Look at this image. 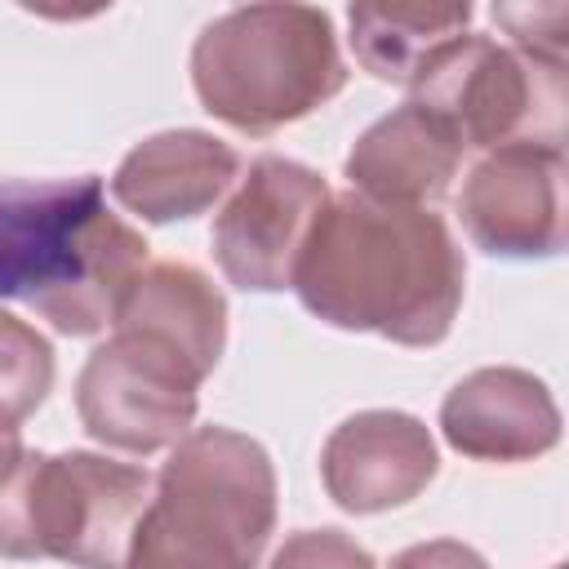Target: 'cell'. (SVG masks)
<instances>
[{
  "instance_id": "obj_1",
  "label": "cell",
  "mask_w": 569,
  "mask_h": 569,
  "mask_svg": "<svg viewBox=\"0 0 569 569\" xmlns=\"http://www.w3.org/2000/svg\"><path fill=\"white\" fill-rule=\"evenodd\" d=\"M293 289L338 329H373L391 342H440L462 302V258L445 222L413 204L338 196L320 209Z\"/></svg>"
},
{
  "instance_id": "obj_2",
  "label": "cell",
  "mask_w": 569,
  "mask_h": 569,
  "mask_svg": "<svg viewBox=\"0 0 569 569\" xmlns=\"http://www.w3.org/2000/svg\"><path fill=\"white\" fill-rule=\"evenodd\" d=\"M271 525L276 476L262 445L231 427H200L160 467L124 569H253Z\"/></svg>"
},
{
  "instance_id": "obj_3",
  "label": "cell",
  "mask_w": 569,
  "mask_h": 569,
  "mask_svg": "<svg viewBox=\"0 0 569 569\" xmlns=\"http://www.w3.org/2000/svg\"><path fill=\"white\" fill-rule=\"evenodd\" d=\"M191 80L218 120L271 133L329 102L347 71L329 13L311 4H249L200 31Z\"/></svg>"
},
{
  "instance_id": "obj_4",
  "label": "cell",
  "mask_w": 569,
  "mask_h": 569,
  "mask_svg": "<svg viewBox=\"0 0 569 569\" xmlns=\"http://www.w3.org/2000/svg\"><path fill=\"white\" fill-rule=\"evenodd\" d=\"M147 471L98 453H18L0 467V556H53L76 569H124L147 507Z\"/></svg>"
},
{
  "instance_id": "obj_5",
  "label": "cell",
  "mask_w": 569,
  "mask_h": 569,
  "mask_svg": "<svg viewBox=\"0 0 569 569\" xmlns=\"http://www.w3.org/2000/svg\"><path fill=\"white\" fill-rule=\"evenodd\" d=\"M462 147L565 151V67L525 58L489 36L449 40L413 80V98Z\"/></svg>"
},
{
  "instance_id": "obj_6",
  "label": "cell",
  "mask_w": 569,
  "mask_h": 569,
  "mask_svg": "<svg viewBox=\"0 0 569 569\" xmlns=\"http://www.w3.org/2000/svg\"><path fill=\"white\" fill-rule=\"evenodd\" d=\"M204 373L209 369L173 338L116 320V338L102 342L80 373L76 409L93 440L124 453H156L187 436Z\"/></svg>"
},
{
  "instance_id": "obj_7",
  "label": "cell",
  "mask_w": 569,
  "mask_h": 569,
  "mask_svg": "<svg viewBox=\"0 0 569 569\" xmlns=\"http://www.w3.org/2000/svg\"><path fill=\"white\" fill-rule=\"evenodd\" d=\"M325 204L329 191L320 173L284 156L253 160L249 178L213 222V258L222 276L258 293L293 284L298 253Z\"/></svg>"
},
{
  "instance_id": "obj_8",
  "label": "cell",
  "mask_w": 569,
  "mask_h": 569,
  "mask_svg": "<svg viewBox=\"0 0 569 569\" xmlns=\"http://www.w3.org/2000/svg\"><path fill=\"white\" fill-rule=\"evenodd\" d=\"M98 213V178L0 182V298L40 307L71 289L84 271V244Z\"/></svg>"
},
{
  "instance_id": "obj_9",
  "label": "cell",
  "mask_w": 569,
  "mask_h": 569,
  "mask_svg": "<svg viewBox=\"0 0 569 569\" xmlns=\"http://www.w3.org/2000/svg\"><path fill=\"white\" fill-rule=\"evenodd\" d=\"M462 227L485 253H556L565 244V151L498 147L462 187Z\"/></svg>"
},
{
  "instance_id": "obj_10",
  "label": "cell",
  "mask_w": 569,
  "mask_h": 569,
  "mask_svg": "<svg viewBox=\"0 0 569 569\" xmlns=\"http://www.w3.org/2000/svg\"><path fill=\"white\" fill-rule=\"evenodd\" d=\"M320 471L342 511H387L427 489L436 476V445L418 418L369 409L329 436Z\"/></svg>"
},
{
  "instance_id": "obj_11",
  "label": "cell",
  "mask_w": 569,
  "mask_h": 569,
  "mask_svg": "<svg viewBox=\"0 0 569 569\" xmlns=\"http://www.w3.org/2000/svg\"><path fill=\"white\" fill-rule=\"evenodd\" d=\"M440 427L467 458L520 462L556 445L560 413L538 378L520 369H480L449 391Z\"/></svg>"
},
{
  "instance_id": "obj_12",
  "label": "cell",
  "mask_w": 569,
  "mask_h": 569,
  "mask_svg": "<svg viewBox=\"0 0 569 569\" xmlns=\"http://www.w3.org/2000/svg\"><path fill=\"white\" fill-rule=\"evenodd\" d=\"M236 169L240 160L227 142L196 129H178L133 147L116 169L111 191L124 209L142 213L147 222H173L204 213L231 187Z\"/></svg>"
},
{
  "instance_id": "obj_13",
  "label": "cell",
  "mask_w": 569,
  "mask_h": 569,
  "mask_svg": "<svg viewBox=\"0 0 569 569\" xmlns=\"http://www.w3.org/2000/svg\"><path fill=\"white\" fill-rule=\"evenodd\" d=\"M462 142L418 102L382 116L347 156V178L378 204H422L449 191Z\"/></svg>"
},
{
  "instance_id": "obj_14",
  "label": "cell",
  "mask_w": 569,
  "mask_h": 569,
  "mask_svg": "<svg viewBox=\"0 0 569 569\" xmlns=\"http://www.w3.org/2000/svg\"><path fill=\"white\" fill-rule=\"evenodd\" d=\"M347 22L365 71L391 84H413L418 71L462 36L471 4H356Z\"/></svg>"
},
{
  "instance_id": "obj_15",
  "label": "cell",
  "mask_w": 569,
  "mask_h": 569,
  "mask_svg": "<svg viewBox=\"0 0 569 569\" xmlns=\"http://www.w3.org/2000/svg\"><path fill=\"white\" fill-rule=\"evenodd\" d=\"M147 271V240L124 227L116 213H98L89 227V244H84V271L71 289L44 298L36 311L62 329V333H98L102 325L116 320L129 284Z\"/></svg>"
},
{
  "instance_id": "obj_16",
  "label": "cell",
  "mask_w": 569,
  "mask_h": 569,
  "mask_svg": "<svg viewBox=\"0 0 569 569\" xmlns=\"http://www.w3.org/2000/svg\"><path fill=\"white\" fill-rule=\"evenodd\" d=\"M49 382H53L49 342L18 316L0 311V409L22 422L31 409H40Z\"/></svg>"
},
{
  "instance_id": "obj_17",
  "label": "cell",
  "mask_w": 569,
  "mask_h": 569,
  "mask_svg": "<svg viewBox=\"0 0 569 569\" xmlns=\"http://www.w3.org/2000/svg\"><path fill=\"white\" fill-rule=\"evenodd\" d=\"M493 22L507 27V36L516 40V53L565 67V36H569L565 4H498Z\"/></svg>"
},
{
  "instance_id": "obj_18",
  "label": "cell",
  "mask_w": 569,
  "mask_h": 569,
  "mask_svg": "<svg viewBox=\"0 0 569 569\" xmlns=\"http://www.w3.org/2000/svg\"><path fill=\"white\" fill-rule=\"evenodd\" d=\"M271 569H373V556L338 529H302L276 551Z\"/></svg>"
},
{
  "instance_id": "obj_19",
  "label": "cell",
  "mask_w": 569,
  "mask_h": 569,
  "mask_svg": "<svg viewBox=\"0 0 569 569\" xmlns=\"http://www.w3.org/2000/svg\"><path fill=\"white\" fill-rule=\"evenodd\" d=\"M391 569H489V565L471 547L449 542V538H436V542H418V547L400 551L391 560Z\"/></svg>"
},
{
  "instance_id": "obj_20",
  "label": "cell",
  "mask_w": 569,
  "mask_h": 569,
  "mask_svg": "<svg viewBox=\"0 0 569 569\" xmlns=\"http://www.w3.org/2000/svg\"><path fill=\"white\" fill-rule=\"evenodd\" d=\"M18 453H22V445H18V418H9V413L0 409V467L13 462Z\"/></svg>"
}]
</instances>
